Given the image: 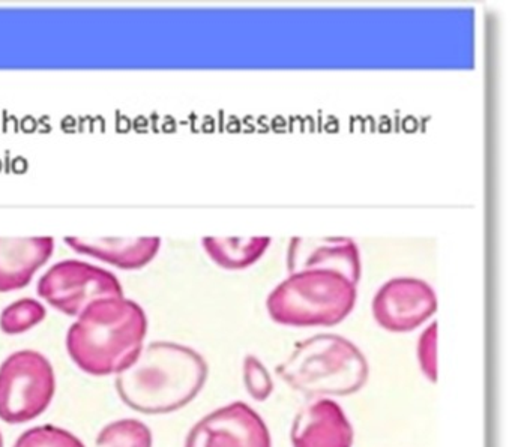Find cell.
<instances>
[{
	"mask_svg": "<svg viewBox=\"0 0 512 447\" xmlns=\"http://www.w3.org/2000/svg\"><path fill=\"white\" fill-rule=\"evenodd\" d=\"M437 323L433 321L430 326L425 327L424 332L419 335L416 344V357H418L419 369L424 377L431 383L437 380Z\"/></svg>",
	"mask_w": 512,
	"mask_h": 447,
	"instance_id": "18",
	"label": "cell"
},
{
	"mask_svg": "<svg viewBox=\"0 0 512 447\" xmlns=\"http://www.w3.org/2000/svg\"><path fill=\"white\" fill-rule=\"evenodd\" d=\"M52 363L34 350L11 354L0 365V419L25 423L37 419L55 396Z\"/></svg>",
	"mask_w": 512,
	"mask_h": 447,
	"instance_id": "5",
	"label": "cell"
},
{
	"mask_svg": "<svg viewBox=\"0 0 512 447\" xmlns=\"http://www.w3.org/2000/svg\"><path fill=\"white\" fill-rule=\"evenodd\" d=\"M14 447H85V444L70 431L46 425L23 432Z\"/></svg>",
	"mask_w": 512,
	"mask_h": 447,
	"instance_id": "16",
	"label": "cell"
},
{
	"mask_svg": "<svg viewBox=\"0 0 512 447\" xmlns=\"http://www.w3.org/2000/svg\"><path fill=\"white\" fill-rule=\"evenodd\" d=\"M358 284L332 269H301L281 281L266 299L269 317L289 327H331L349 317Z\"/></svg>",
	"mask_w": 512,
	"mask_h": 447,
	"instance_id": "4",
	"label": "cell"
},
{
	"mask_svg": "<svg viewBox=\"0 0 512 447\" xmlns=\"http://www.w3.org/2000/svg\"><path fill=\"white\" fill-rule=\"evenodd\" d=\"M287 266L290 273L301 269H332L349 276L356 284L361 279L359 248L349 237H293L287 252Z\"/></svg>",
	"mask_w": 512,
	"mask_h": 447,
	"instance_id": "10",
	"label": "cell"
},
{
	"mask_svg": "<svg viewBox=\"0 0 512 447\" xmlns=\"http://www.w3.org/2000/svg\"><path fill=\"white\" fill-rule=\"evenodd\" d=\"M46 308L38 300L20 299L11 303L0 315V329L8 335H19L40 324L46 318Z\"/></svg>",
	"mask_w": 512,
	"mask_h": 447,
	"instance_id": "15",
	"label": "cell"
},
{
	"mask_svg": "<svg viewBox=\"0 0 512 447\" xmlns=\"http://www.w3.org/2000/svg\"><path fill=\"white\" fill-rule=\"evenodd\" d=\"M437 309V297L428 282L392 278L376 291L371 303L374 320L392 333H406L427 323Z\"/></svg>",
	"mask_w": 512,
	"mask_h": 447,
	"instance_id": "7",
	"label": "cell"
},
{
	"mask_svg": "<svg viewBox=\"0 0 512 447\" xmlns=\"http://www.w3.org/2000/svg\"><path fill=\"white\" fill-rule=\"evenodd\" d=\"M0 447H4V438H2V434H0Z\"/></svg>",
	"mask_w": 512,
	"mask_h": 447,
	"instance_id": "19",
	"label": "cell"
},
{
	"mask_svg": "<svg viewBox=\"0 0 512 447\" xmlns=\"http://www.w3.org/2000/svg\"><path fill=\"white\" fill-rule=\"evenodd\" d=\"M65 243L80 254L97 258L124 270H137L145 267L157 257L161 239L152 237H65Z\"/></svg>",
	"mask_w": 512,
	"mask_h": 447,
	"instance_id": "12",
	"label": "cell"
},
{
	"mask_svg": "<svg viewBox=\"0 0 512 447\" xmlns=\"http://www.w3.org/2000/svg\"><path fill=\"white\" fill-rule=\"evenodd\" d=\"M277 375L308 398H337L359 392L370 366L358 345L335 333H320L298 342L277 366Z\"/></svg>",
	"mask_w": 512,
	"mask_h": 447,
	"instance_id": "3",
	"label": "cell"
},
{
	"mask_svg": "<svg viewBox=\"0 0 512 447\" xmlns=\"http://www.w3.org/2000/svg\"><path fill=\"white\" fill-rule=\"evenodd\" d=\"M208 374V363L194 348L152 342L118 372L116 390L128 407L140 413H173L202 392Z\"/></svg>",
	"mask_w": 512,
	"mask_h": 447,
	"instance_id": "1",
	"label": "cell"
},
{
	"mask_svg": "<svg viewBox=\"0 0 512 447\" xmlns=\"http://www.w3.org/2000/svg\"><path fill=\"white\" fill-rule=\"evenodd\" d=\"M242 378H244L245 390L254 401H266L274 392V380H272L271 372L268 371L265 363L254 354L244 357Z\"/></svg>",
	"mask_w": 512,
	"mask_h": 447,
	"instance_id": "17",
	"label": "cell"
},
{
	"mask_svg": "<svg viewBox=\"0 0 512 447\" xmlns=\"http://www.w3.org/2000/svg\"><path fill=\"white\" fill-rule=\"evenodd\" d=\"M53 251L55 237H0V293L26 287Z\"/></svg>",
	"mask_w": 512,
	"mask_h": 447,
	"instance_id": "11",
	"label": "cell"
},
{
	"mask_svg": "<svg viewBox=\"0 0 512 447\" xmlns=\"http://www.w3.org/2000/svg\"><path fill=\"white\" fill-rule=\"evenodd\" d=\"M148 333L145 309L131 299L106 297L83 309L67 335V350L82 371L118 374L136 360Z\"/></svg>",
	"mask_w": 512,
	"mask_h": 447,
	"instance_id": "2",
	"label": "cell"
},
{
	"mask_svg": "<svg viewBox=\"0 0 512 447\" xmlns=\"http://www.w3.org/2000/svg\"><path fill=\"white\" fill-rule=\"evenodd\" d=\"M95 444L97 447H152V432L142 420H116L101 429Z\"/></svg>",
	"mask_w": 512,
	"mask_h": 447,
	"instance_id": "14",
	"label": "cell"
},
{
	"mask_svg": "<svg viewBox=\"0 0 512 447\" xmlns=\"http://www.w3.org/2000/svg\"><path fill=\"white\" fill-rule=\"evenodd\" d=\"M352 423L334 399L316 398L305 404L293 419V447H352Z\"/></svg>",
	"mask_w": 512,
	"mask_h": 447,
	"instance_id": "9",
	"label": "cell"
},
{
	"mask_svg": "<svg viewBox=\"0 0 512 447\" xmlns=\"http://www.w3.org/2000/svg\"><path fill=\"white\" fill-rule=\"evenodd\" d=\"M37 290L53 308L70 317H79L95 300L124 296V288L115 273L82 260L53 264L41 276Z\"/></svg>",
	"mask_w": 512,
	"mask_h": 447,
	"instance_id": "6",
	"label": "cell"
},
{
	"mask_svg": "<svg viewBox=\"0 0 512 447\" xmlns=\"http://www.w3.org/2000/svg\"><path fill=\"white\" fill-rule=\"evenodd\" d=\"M185 447H272L263 417L245 402L206 414L188 432Z\"/></svg>",
	"mask_w": 512,
	"mask_h": 447,
	"instance_id": "8",
	"label": "cell"
},
{
	"mask_svg": "<svg viewBox=\"0 0 512 447\" xmlns=\"http://www.w3.org/2000/svg\"><path fill=\"white\" fill-rule=\"evenodd\" d=\"M271 237H203L206 254L221 269L244 270L253 266L271 246Z\"/></svg>",
	"mask_w": 512,
	"mask_h": 447,
	"instance_id": "13",
	"label": "cell"
}]
</instances>
